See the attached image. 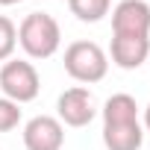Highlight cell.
<instances>
[{
  "mask_svg": "<svg viewBox=\"0 0 150 150\" xmlns=\"http://www.w3.org/2000/svg\"><path fill=\"white\" fill-rule=\"evenodd\" d=\"M18 44L30 59H50L62 44L59 21L47 12H30L18 27Z\"/></svg>",
  "mask_w": 150,
  "mask_h": 150,
  "instance_id": "obj_1",
  "label": "cell"
},
{
  "mask_svg": "<svg viewBox=\"0 0 150 150\" xmlns=\"http://www.w3.org/2000/svg\"><path fill=\"white\" fill-rule=\"evenodd\" d=\"M65 71L83 86L100 83L109 71V56L97 41H71L65 47Z\"/></svg>",
  "mask_w": 150,
  "mask_h": 150,
  "instance_id": "obj_2",
  "label": "cell"
},
{
  "mask_svg": "<svg viewBox=\"0 0 150 150\" xmlns=\"http://www.w3.org/2000/svg\"><path fill=\"white\" fill-rule=\"evenodd\" d=\"M0 91H3V97L15 100L18 106L35 100L38 91H41V80H38L35 65L27 62V59L3 62V68H0Z\"/></svg>",
  "mask_w": 150,
  "mask_h": 150,
  "instance_id": "obj_3",
  "label": "cell"
},
{
  "mask_svg": "<svg viewBox=\"0 0 150 150\" xmlns=\"http://www.w3.org/2000/svg\"><path fill=\"white\" fill-rule=\"evenodd\" d=\"M94 115H97V103L86 86L65 88L56 100V118L62 121V127H88Z\"/></svg>",
  "mask_w": 150,
  "mask_h": 150,
  "instance_id": "obj_4",
  "label": "cell"
},
{
  "mask_svg": "<svg viewBox=\"0 0 150 150\" xmlns=\"http://www.w3.org/2000/svg\"><path fill=\"white\" fill-rule=\"evenodd\" d=\"M65 127L53 115H35L24 124V147L27 150H62Z\"/></svg>",
  "mask_w": 150,
  "mask_h": 150,
  "instance_id": "obj_5",
  "label": "cell"
},
{
  "mask_svg": "<svg viewBox=\"0 0 150 150\" xmlns=\"http://www.w3.org/2000/svg\"><path fill=\"white\" fill-rule=\"evenodd\" d=\"M112 35H150L147 0H121L112 9Z\"/></svg>",
  "mask_w": 150,
  "mask_h": 150,
  "instance_id": "obj_6",
  "label": "cell"
},
{
  "mask_svg": "<svg viewBox=\"0 0 150 150\" xmlns=\"http://www.w3.org/2000/svg\"><path fill=\"white\" fill-rule=\"evenodd\" d=\"M109 56L121 71H135L150 59V35H112Z\"/></svg>",
  "mask_w": 150,
  "mask_h": 150,
  "instance_id": "obj_7",
  "label": "cell"
},
{
  "mask_svg": "<svg viewBox=\"0 0 150 150\" xmlns=\"http://www.w3.org/2000/svg\"><path fill=\"white\" fill-rule=\"evenodd\" d=\"M103 144L106 150H141L144 127L138 121L129 124H103Z\"/></svg>",
  "mask_w": 150,
  "mask_h": 150,
  "instance_id": "obj_8",
  "label": "cell"
},
{
  "mask_svg": "<svg viewBox=\"0 0 150 150\" xmlns=\"http://www.w3.org/2000/svg\"><path fill=\"white\" fill-rule=\"evenodd\" d=\"M100 115H103V124H129V121H138V103H135L132 94L121 91V94H112L103 103Z\"/></svg>",
  "mask_w": 150,
  "mask_h": 150,
  "instance_id": "obj_9",
  "label": "cell"
},
{
  "mask_svg": "<svg viewBox=\"0 0 150 150\" xmlns=\"http://www.w3.org/2000/svg\"><path fill=\"white\" fill-rule=\"evenodd\" d=\"M109 6L112 0H68V9L71 15L83 21V24H97L109 15Z\"/></svg>",
  "mask_w": 150,
  "mask_h": 150,
  "instance_id": "obj_10",
  "label": "cell"
},
{
  "mask_svg": "<svg viewBox=\"0 0 150 150\" xmlns=\"http://www.w3.org/2000/svg\"><path fill=\"white\" fill-rule=\"evenodd\" d=\"M15 47H18V27L6 15H0V62H9Z\"/></svg>",
  "mask_w": 150,
  "mask_h": 150,
  "instance_id": "obj_11",
  "label": "cell"
},
{
  "mask_svg": "<svg viewBox=\"0 0 150 150\" xmlns=\"http://www.w3.org/2000/svg\"><path fill=\"white\" fill-rule=\"evenodd\" d=\"M21 124V106L9 97H0V132H12Z\"/></svg>",
  "mask_w": 150,
  "mask_h": 150,
  "instance_id": "obj_12",
  "label": "cell"
},
{
  "mask_svg": "<svg viewBox=\"0 0 150 150\" xmlns=\"http://www.w3.org/2000/svg\"><path fill=\"white\" fill-rule=\"evenodd\" d=\"M144 129H147V132H150V103H147V106H144Z\"/></svg>",
  "mask_w": 150,
  "mask_h": 150,
  "instance_id": "obj_13",
  "label": "cell"
},
{
  "mask_svg": "<svg viewBox=\"0 0 150 150\" xmlns=\"http://www.w3.org/2000/svg\"><path fill=\"white\" fill-rule=\"evenodd\" d=\"M15 3H24V0H0V6H15Z\"/></svg>",
  "mask_w": 150,
  "mask_h": 150,
  "instance_id": "obj_14",
  "label": "cell"
}]
</instances>
